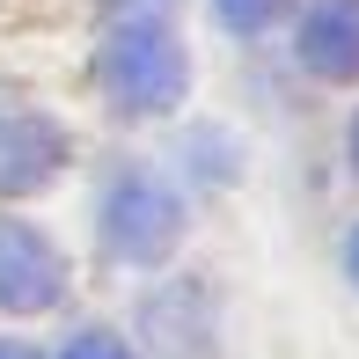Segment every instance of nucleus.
<instances>
[{
  "label": "nucleus",
  "instance_id": "nucleus-1",
  "mask_svg": "<svg viewBox=\"0 0 359 359\" xmlns=\"http://www.w3.org/2000/svg\"><path fill=\"white\" fill-rule=\"evenodd\" d=\"M95 81H103V95L118 110L154 118V110H169L176 95H184V44H176L154 15H125L103 37V52H95Z\"/></svg>",
  "mask_w": 359,
  "mask_h": 359
},
{
  "label": "nucleus",
  "instance_id": "nucleus-2",
  "mask_svg": "<svg viewBox=\"0 0 359 359\" xmlns=\"http://www.w3.org/2000/svg\"><path fill=\"white\" fill-rule=\"evenodd\" d=\"M176 235H184V198H176L161 176L125 169L118 184H110V198H103L110 257H125V264H161V257L176 250Z\"/></svg>",
  "mask_w": 359,
  "mask_h": 359
},
{
  "label": "nucleus",
  "instance_id": "nucleus-3",
  "mask_svg": "<svg viewBox=\"0 0 359 359\" xmlns=\"http://www.w3.org/2000/svg\"><path fill=\"white\" fill-rule=\"evenodd\" d=\"M59 293H67V264H59V250L37 235V227L8 220V227H0V308L37 316V308H52Z\"/></svg>",
  "mask_w": 359,
  "mask_h": 359
},
{
  "label": "nucleus",
  "instance_id": "nucleus-4",
  "mask_svg": "<svg viewBox=\"0 0 359 359\" xmlns=\"http://www.w3.org/2000/svg\"><path fill=\"white\" fill-rule=\"evenodd\" d=\"M59 161H67V133H59L52 118H37V110H0V191H37L59 176Z\"/></svg>",
  "mask_w": 359,
  "mask_h": 359
},
{
  "label": "nucleus",
  "instance_id": "nucleus-5",
  "mask_svg": "<svg viewBox=\"0 0 359 359\" xmlns=\"http://www.w3.org/2000/svg\"><path fill=\"white\" fill-rule=\"evenodd\" d=\"M301 67L323 81H359V0H316L301 22Z\"/></svg>",
  "mask_w": 359,
  "mask_h": 359
},
{
  "label": "nucleus",
  "instance_id": "nucleus-6",
  "mask_svg": "<svg viewBox=\"0 0 359 359\" xmlns=\"http://www.w3.org/2000/svg\"><path fill=\"white\" fill-rule=\"evenodd\" d=\"M213 8H220V22H227V29H242V37H257V29H264L271 15L286 8V0H213Z\"/></svg>",
  "mask_w": 359,
  "mask_h": 359
},
{
  "label": "nucleus",
  "instance_id": "nucleus-7",
  "mask_svg": "<svg viewBox=\"0 0 359 359\" xmlns=\"http://www.w3.org/2000/svg\"><path fill=\"white\" fill-rule=\"evenodd\" d=\"M59 359H133V352H125V337H110V330H81Z\"/></svg>",
  "mask_w": 359,
  "mask_h": 359
},
{
  "label": "nucleus",
  "instance_id": "nucleus-8",
  "mask_svg": "<svg viewBox=\"0 0 359 359\" xmlns=\"http://www.w3.org/2000/svg\"><path fill=\"white\" fill-rule=\"evenodd\" d=\"M0 359H37L29 345H8V337H0Z\"/></svg>",
  "mask_w": 359,
  "mask_h": 359
},
{
  "label": "nucleus",
  "instance_id": "nucleus-9",
  "mask_svg": "<svg viewBox=\"0 0 359 359\" xmlns=\"http://www.w3.org/2000/svg\"><path fill=\"white\" fill-rule=\"evenodd\" d=\"M345 264H352V279H359V235H352V250H345Z\"/></svg>",
  "mask_w": 359,
  "mask_h": 359
},
{
  "label": "nucleus",
  "instance_id": "nucleus-10",
  "mask_svg": "<svg viewBox=\"0 0 359 359\" xmlns=\"http://www.w3.org/2000/svg\"><path fill=\"white\" fill-rule=\"evenodd\" d=\"M352 161H359V125H352Z\"/></svg>",
  "mask_w": 359,
  "mask_h": 359
}]
</instances>
